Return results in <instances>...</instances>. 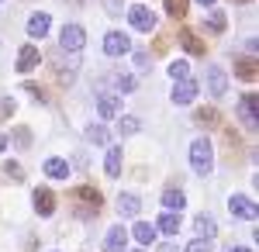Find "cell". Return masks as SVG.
Masks as SVG:
<instances>
[{
	"mask_svg": "<svg viewBox=\"0 0 259 252\" xmlns=\"http://www.w3.org/2000/svg\"><path fill=\"white\" fill-rule=\"evenodd\" d=\"M11 142H14L18 149H31V128H24V124H21L18 132L11 135Z\"/></svg>",
	"mask_w": 259,
	"mask_h": 252,
	"instance_id": "cell-28",
	"label": "cell"
},
{
	"mask_svg": "<svg viewBox=\"0 0 259 252\" xmlns=\"http://www.w3.org/2000/svg\"><path fill=\"white\" fill-rule=\"evenodd\" d=\"M24 90H28V94H31V97H35V100H38V104H49V94L41 90L38 83H24Z\"/></svg>",
	"mask_w": 259,
	"mask_h": 252,
	"instance_id": "cell-34",
	"label": "cell"
},
{
	"mask_svg": "<svg viewBox=\"0 0 259 252\" xmlns=\"http://www.w3.org/2000/svg\"><path fill=\"white\" fill-rule=\"evenodd\" d=\"M162 204H166V211H183L187 197L180 194V190H166V194H162Z\"/></svg>",
	"mask_w": 259,
	"mask_h": 252,
	"instance_id": "cell-24",
	"label": "cell"
},
{
	"mask_svg": "<svg viewBox=\"0 0 259 252\" xmlns=\"http://www.w3.org/2000/svg\"><path fill=\"white\" fill-rule=\"evenodd\" d=\"M132 235H135V242H142V245H149V242L156 238V228H152V225H145V221H139V225L132 228Z\"/></svg>",
	"mask_w": 259,
	"mask_h": 252,
	"instance_id": "cell-25",
	"label": "cell"
},
{
	"mask_svg": "<svg viewBox=\"0 0 259 252\" xmlns=\"http://www.w3.org/2000/svg\"><path fill=\"white\" fill-rule=\"evenodd\" d=\"M235 4H252V0H235Z\"/></svg>",
	"mask_w": 259,
	"mask_h": 252,
	"instance_id": "cell-43",
	"label": "cell"
},
{
	"mask_svg": "<svg viewBox=\"0 0 259 252\" xmlns=\"http://www.w3.org/2000/svg\"><path fill=\"white\" fill-rule=\"evenodd\" d=\"M256 107H259L256 94H242V100H239V114H242V121H245V128H249V132H256V128H259Z\"/></svg>",
	"mask_w": 259,
	"mask_h": 252,
	"instance_id": "cell-9",
	"label": "cell"
},
{
	"mask_svg": "<svg viewBox=\"0 0 259 252\" xmlns=\"http://www.w3.org/2000/svg\"><path fill=\"white\" fill-rule=\"evenodd\" d=\"M11 111H14V100H11V97H0V121H7Z\"/></svg>",
	"mask_w": 259,
	"mask_h": 252,
	"instance_id": "cell-36",
	"label": "cell"
},
{
	"mask_svg": "<svg viewBox=\"0 0 259 252\" xmlns=\"http://www.w3.org/2000/svg\"><path fill=\"white\" fill-rule=\"evenodd\" d=\"M197 90H200V87L187 76V79H180L177 87H173V94H169V97H173V104H190V100L197 97Z\"/></svg>",
	"mask_w": 259,
	"mask_h": 252,
	"instance_id": "cell-13",
	"label": "cell"
},
{
	"mask_svg": "<svg viewBox=\"0 0 259 252\" xmlns=\"http://www.w3.org/2000/svg\"><path fill=\"white\" fill-rule=\"evenodd\" d=\"M194 232H197V238H214L218 225H214L211 214H197V218H194Z\"/></svg>",
	"mask_w": 259,
	"mask_h": 252,
	"instance_id": "cell-20",
	"label": "cell"
},
{
	"mask_svg": "<svg viewBox=\"0 0 259 252\" xmlns=\"http://www.w3.org/2000/svg\"><path fill=\"white\" fill-rule=\"evenodd\" d=\"M128 21H132V28H139V31H156L159 24H156V14L149 11V7H142V4H132L128 7Z\"/></svg>",
	"mask_w": 259,
	"mask_h": 252,
	"instance_id": "cell-5",
	"label": "cell"
},
{
	"mask_svg": "<svg viewBox=\"0 0 259 252\" xmlns=\"http://www.w3.org/2000/svg\"><path fill=\"white\" fill-rule=\"evenodd\" d=\"M190 166L197 176H207L214 170V149H211V138H194L190 145Z\"/></svg>",
	"mask_w": 259,
	"mask_h": 252,
	"instance_id": "cell-3",
	"label": "cell"
},
{
	"mask_svg": "<svg viewBox=\"0 0 259 252\" xmlns=\"http://www.w3.org/2000/svg\"><path fill=\"white\" fill-rule=\"evenodd\" d=\"M156 252H180L173 242H162V245H156Z\"/></svg>",
	"mask_w": 259,
	"mask_h": 252,
	"instance_id": "cell-39",
	"label": "cell"
},
{
	"mask_svg": "<svg viewBox=\"0 0 259 252\" xmlns=\"http://www.w3.org/2000/svg\"><path fill=\"white\" fill-rule=\"evenodd\" d=\"M135 66H139V69H149V66H152L149 52H135Z\"/></svg>",
	"mask_w": 259,
	"mask_h": 252,
	"instance_id": "cell-37",
	"label": "cell"
},
{
	"mask_svg": "<svg viewBox=\"0 0 259 252\" xmlns=\"http://www.w3.org/2000/svg\"><path fill=\"white\" fill-rule=\"evenodd\" d=\"M183 252H211V238H194Z\"/></svg>",
	"mask_w": 259,
	"mask_h": 252,
	"instance_id": "cell-35",
	"label": "cell"
},
{
	"mask_svg": "<svg viewBox=\"0 0 259 252\" xmlns=\"http://www.w3.org/2000/svg\"><path fill=\"white\" fill-rule=\"evenodd\" d=\"M83 45H87V31H83L80 24H66L59 35V49H66V52H80Z\"/></svg>",
	"mask_w": 259,
	"mask_h": 252,
	"instance_id": "cell-6",
	"label": "cell"
},
{
	"mask_svg": "<svg viewBox=\"0 0 259 252\" xmlns=\"http://www.w3.org/2000/svg\"><path fill=\"white\" fill-rule=\"evenodd\" d=\"M180 221H183V218H180L177 211H162L159 218H156V225H159L166 235H177V232H180Z\"/></svg>",
	"mask_w": 259,
	"mask_h": 252,
	"instance_id": "cell-22",
	"label": "cell"
},
{
	"mask_svg": "<svg viewBox=\"0 0 259 252\" xmlns=\"http://www.w3.org/2000/svg\"><path fill=\"white\" fill-rule=\"evenodd\" d=\"M204 83H207V94H211V97H225V90H228V76H225L221 66H211L207 76H204Z\"/></svg>",
	"mask_w": 259,
	"mask_h": 252,
	"instance_id": "cell-10",
	"label": "cell"
},
{
	"mask_svg": "<svg viewBox=\"0 0 259 252\" xmlns=\"http://www.w3.org/2000/svg\"><path fill=\"white\" fill-rule=\"evenodd\" d=\"M107 128H104V124H90V128H87V142H94V145H104V142H107Z\"/></svg>",
	"mask_w": 259,
	"mask_h": 252,
	"instance_id": "cell-27",
	"label": "cell"
},
{
	"mask_svg": "<svg viewBox=\"0 0 259 252\" xmlns=\"http://www.w3.org/2000/svg\"><path fill=\"white\" fill-rule=\"evenodd\" d=\"M121 11H124L121 0H107V14H121Z\"/></svg>",
	"mask_w": 259,
	"mask_h": 252,
	"instance_id": "cell-38",
	"label": "cell"
},
{
	"mask_svg": "<svg viewBox=\"0 0 259 252\" xmlns=\"http://www.w3.org/2000/svg\"><path fill=\"white\" fill-rule=\"evenodd\" d=\"M124 245H128V228L124 225H114L107 232V238H104V252H124Z\"/></svg>",
	"mask_w": 259,
	"mask_h": 252,
	"instance_id": "cell-12",
	"label": "cell"
},
{
	"mask_svg": "<svg viewBox=\"0 0 259 252\" xmlns=\"http://www.w3.org/2000/svg\"><path fill=\"white\" fill-rule=\"evenodd\" d=\"M235 73H239V79H245V83H256L259 59L256 56H235Z\"/></svg>",
	"mask_w": 259,
	"mask_h": 252,
	"instance_id": "cell-11",
	"label": "cell"
},
{
	"mask_svg": "<svg viewBox=\"0 0 259 252\" xmlns=\"http://www.w3.org/2000/svg\"><path fill=\"white\" fill-rule=\"evenodd\" d=\"M41 170L52 176V180H69V162H66V159H59V155L45 159V166H41Z\"/></svg>",
	"mask_w": 259,
	"mask_h": 252,
	"instance_id": "cell-18",
	"label": "cell"
},
{
	"mask_svg": "<svg viewBox=\"0 0 259 252\" xmlns=\"http://www.w3.org/2000/svg\"><path fill=\"white\" fill-rule=\"evenodd\" d=\"M49 28H52V18H49L45 11H35V14L28 18V35H31V38H45Z\"/></svg>",
	"mask_w": 259,
	"mask_h": 252,
	"instance_id": "cell-14",
	"label": "cell"
},
{
	"mask_svg": "<svg viewBox=\"0 0 259 252\" xmlns=\"http://www.w3.org/2000/svg\"><path fill=\"white\" fill-rule=\"evenodd\" d=\"M76 69H80V52H66V49H59V52L52 56V73H56V79H59V87H73Z\"/></svg>",
	"mask_w": 259,
	"mask_h": 252,
	"instance_id": "cell-2",
	"label": "cell"
},
{
	"mask_svg": "<svg viewBox=\"0 0 259 252\" xmlns=\"http://www.w3.org/2000/svg\"><path fill=\"white\" fill-rule=\"evenodd\" d=\"M197 121H200V124H218V111H214V107H200Z\"/></svg>",
	"mask_w": 259,
	"mask_h": 252,
	"instance_id": "cell-32",
	"label": "cell"
},
{
	"mask_svg": "<svg viewBox=\"0 0 259 252\" xmlns=\"http://www.w3.org/2000/svg\"><path fill=\"white\" fill-rule=\"evenodd\" d=\"M38 62H41V52L35 49V45H24V49L18 52V73H31Z\"/></svg>",
	"mask_w": 259,
	"mask_h": 252,
	"instance_id": "cell-15",
	"label": "cell"
},
{
	"mask_svg": "<svg viewBox=\"0 0 259 252\" xmlns=\"http://www.w3.org/2000/svg\"><path fill=\"white\" fill-rule=\"evenodd\" d=\"M228 252H252V249H242V245H235V249H228Z\"/></svg>",
	"mask_w": 259,
	"mask_h": 252,
	"instance_id": "cell-41",
	"label": "cell"
},
{
	"mask_svg": "<svg viewBox=\"0 0 259 252\" xmlns=\"http://www.w3.org/2000/svg\"><path fill=\"white\" fill-rule=\"evenodd\" d=\"M139 128H142V124H139V117H121V121H118V132H121L124 138H128V135H135Z\"/></svg>",
	"mask_w": 259,
	"mask_h": 252,
	"instance_id": "cell-29",
	"label": "cell"
},
{
	"mask_svg": "<svg viewBox=\"0 0 259 252\" xmlns=\"http://www.w3.org/2000/svg\"><path fill=\"white\" fill-rule=\"evenodd\" d=\"M180 45H183L190 56H204V52H207V49H204V41L197 38V31H194V28H180Z\"/></svg>",
	"mask_w": 259,
	"mask_h": 252,
	"instance_id": "cell-16",
	"label": "cell"
},
{
	"mask_svg": "<svg viewBox=\"0 0 259 252\" xmlns=\"http://www.w3.org/2000/svg\"><path fill=\"white\" fill-rule=\"evenodd\" d=\"M169 76H173V79H187V76H190V66H187L183 59H177V62H169Z\"/></svg>",
	"mask_w": 259,
	"mask_h": 252,
	"instance_id": "cell-30",
	"label": "cell"
},
{
	"mask_svg": "<svg viewBox=\"0 0 259 252\" xmlns=\"http://www.w3.org/2000/svg\"><path fill=\"white\" fill-rule=\"evenodd\" d=\"M187 7H190V0H166V14L177 18V21L187 18Z\"/></svg>",
	"mask_w": 259,
	"mask_h": 252,
	"instance_id": "cell-26",
	"label": "cell"
},
{
	"mask_svg": "<svg viewBox=\"0 0 259 252\" xmlns=\"http://www.w3.org/2000/svg\"><path fill=\"white\" fill-rule=\"evenodd\" d=\"M104 173L107 176H121V149H111L104 159Z\"/></svg>",
	"mask_w": 259,
	"mask_h": 252,
	"instance_id": "cell-23",
	"label": "cell"
},
{
	"mask_svg": "<svg viewBox=\"0 0 259 252\" xmlns=\"http://www.w3.org/2000/svg\"><path fill=\"white\" fill-rule=\"evenodd\" d=\"M97 114L100 117H118L121 114V97H114V94H100L97 97Z\"/></svg>",
	"mask_w": 259,
	"mask_h": 252,
	"instance_id": "cell-17",
	"label": "cell"
},
{
	"mask_svg": "<svg viewBox=\"0 0 259 252\" xmlns=\"http://www.w3.org/2000/svg\"><path fill=\"white\" fill-rule=\"evenodd\" d=\"M228 211L235 214V218H242V221H256V218H259V214H256V204H252L249 197H242V194L228 197Z\"/></svg>",
	"mask_w": 259,
	"mask_h": 252,
	"instance_id": "cell-8",
	"label": "cell"
},
{
	"mask_svg": "<svg viewBox=\"0 0 259 252\" xmlns=\"http://www.w3.org/2000/svg\"><path fill=\"white\" fill-rule=\"evenodd\" d=\"M100 207H104V194L100 190H94V187H76L73 190V211H76V218L90 221V218L100 214Z\"/></svg>",
	"mask_w": 259,
	"mask_h": 252,
	"instance_id": "cell-1",
	"label": "cell"
},
{
	"mask_svg": "<svg viewBox=\"0 0 259 252\" xmlns=\"http://www.w3.org/2000/svg\"><path fill=\"white\" fill-rule=\"evenodd\" d=\"M111 79H114V87H118L121 94H132V90H135V79H132V76H121V73H114Z\"/></svg>",
	"mask_w": 259,
	"mask_h": 252,
	"instance_id": "cell-31",
	"label": "cell"
},
{
	"mask_svg": "<svg viewBox=\"0 0 259 252\" xmlns=\"http://www.w3.org/2000/svg\"><path fill=\"white\" fill-rule=\"evenodd\" d=\"M200 7H207V11H211V7H214V4H218V0H197Z\"/></svg>",
	"mask_w": 259,
	"mask_h": 252,
	"instance_id": "cell-40",
	"label": "cell"
},
{
	"mask_svg": "<svg viewBox=\"0 0 259 252\" xmlns=\"http://www.w3.org/2000/svg\"><path fill=\"white\" fill-rule=\"evenodd\" d=\"M104 52L114 56V59H121V56L132 52V41H128L124 31H107V35H104Z\"/></svg>",
	"mask_w": 259,
	"mask_h": 252,
	"instance_id": "cell-7",
	"label": "cell"
},
{
	"mask_svg": "<svg viewBox=\"0 0 259 252\" xmlns=\"http://www.w3.org/2000/svg\"><path fill=\"white\" fill-rule=\"evenodd\" d=\"M132 252H145V249H132Z\"/></svg>",
	"mask_w": 259,
	"mask_h": 252,
	"instance_id": "cell-44",
	"label": "cell"
},
{
	"mask_svg": "<svg viewBox=\"0 0 259 252\" xmlns=\"http://www.w3.org/2000/svg\"><path fill=\"white\" fill-rule=\"evenodd\" d=\"M4 149H7V138H0V152H4Z\"/></svg>",
	"mask_w": 259,
	"mask_h": 252,
	"instance_id": "cell-42",
	"label": "cell"
},
{
	"mask_svg": "<svg viewBox=\"0 0 259 252\" xmlns=\"http://www.w3.org/2000/svg\"><path fill=\"white\" fill-rule=\"evenodd\" d=\"M4 176H7V180H18V183H21V180H24V170H21L18 162H4Z\"/></svg>",
	"mask_w": 259,
	"mask_h": 252,
	"instance_id": "cell-33",
	"label": "cell"
},
{
	"mask_svg": "<svg viewBox=\"0 0 259 252\" xmlns=\"http://www.w3.org/2000/svg\"><path fill=\"white\" fill-rule=\"evenodd\" d=\"M31 204H35V214L38 218H52L56 214V194L49 187H35L31 190Z\"/></svg>",
	"mask_w": 259,
	"mask_h": 252,
	"instance_id": "cell-4",
	"label": "cell"
},
{
	"mask_svg": "<svg viewBox=\"0 0 259 252\" xmlns=\"http://www.w3.org/2000/svg\"><path fill=\"white\" fill-rule=\"evenodd\" d=\"M139 211H142V200L135 194H121L118 197V214L121 218H135Z\"/></svg>",
	"mask_w": 259,
	"mask_h": 252,
	"instance_id": "cell-19",
	"label": "cell"
},
{
	"mask_svg": "<svg viewBox=\"0 0 259 252\" xmlns=\"http://www.w3.org/2000/svg\"><path fill=\"white\" fill-rule=\"evenodd\" d=\"M225 28H228V18L221 14L218 7H211V14L204 21V31H211V35H225Z\"/></svg>",
	"mask_w": 259,
	"mask_h": 252,
	"instance_id": "cell-21",
	"label": "cell"
}]
</instances>
